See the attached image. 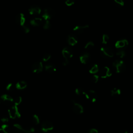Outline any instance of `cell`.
I'll list each match as a JSON object with an SVG mask.
<instances>
[{"label":"cell","mask_w":133,"mask_h":133,"mask_svg":"<svg viewBox=\"0 0 133 133\" xmlns=\"http://www.w3.org/2000/svg\"><path fill=\"white\" fill-rule=\"evenodd\" d=\"M43 29H45V30H47V29H49V28H50L51 24H50V22H49V21L45 20V21L43 23Z\"/></svg>","instance_id":"f546056e"},{"label":"cell","mask_w":133,"mask_h":133,"mask_svg":"<svg viewBox=\"0 0 133 133\" xmlns=\"http://www.w3.org/2000/svg\"><path fill=\"white\" fill-rule=\"evenodd\" d=\"M100 54L104 58H112L114 56V52L110 47H103L100 48Z\"/></svg>","instance_id":"7a4b0ae2"},{"label":"cell","mask_w":133,"mask_h":133,"mask_svg":"<svg viewBox=\"0 0 133 133\" xmlns=\"http://www.w3.org/2000/svg\"><path fill=\"white\" fill-rule=\"evenodd\" d=\"M101 43L103 44H107L109 41V36L106 34H103L101 37Z\"/></svg>","instance_id":"d4e9b609"},{"label":"cell","mask_w":133,"mask_h":133,"mask_svg":"<svg viewBox=\"0 0 133 133\" xmlns=\"http://www.w3.org/2000/svg\"><path fill=\"white\" fill-rule=\"evenodd\" d=\"M8 112L9 117L12 119H15L17 117L19 118L21 116V114L17 108V106L16 105H12L11 107H10L8 109Z\"/></svg>","instance_id":"3957f363"},{"label":"cell","mask_w":133,"mask_h":133,"mask_svg":"<svg viewBox=\"0 0 133 133\" xmlns=\"http://www.w3.org/2000/svg\"><path fill=\"white\" fill-rule=\"evenodd\" d=\"M14 86L12 83H9L8 84H7V85L6 86V89L7 90L9 91H12V90H14Z\"/></svg>","instance_id":"836d02e7"},{"label":"cell","mask_w":133,"mask_h":133,"mask_svg":"<svg viewBox=\"0 0 133 133\" xmlns=\"http://www.w3.org/2000/svg\"><path fill=\"white\" fill-rule=\"evenodd\" d=\"M22 102V98L20 96H18L15 98L14 99V102H15V105H19Z\"/></svg>","instance_id":"4dcf8cb0"},{"label":"cell","mask_w":133,"mask_h":133,"mask_svg":"<svg viewBox=\"0 0 133 133\" xmlns=\"http://www.w3.org/2000/svg\"><path fill=\"white\" fill-rule=\"evenodd\" d=\"M75 94L76 95H83L85 91L82 88H77L75 89Z\"/></svg>","instance_id":"1f68e13d"},{"label":"cell","mask_w":133,"mask_h":133,"mask_svg":"<svg viewBox=\"0 0 133 133\" xmlns=\"http://www.w3.org/2000/svg\"><path fill=\"white\" fill-rule=\"evenodd\" d=\"M118 133H127V131L125 129H121L119 130Z\"/></svg>","instance_id":"b9f144b4"},{"label":"cell","mask_w":133,"mask_h":133,"mask_svg":"<svg viewBox=\"0 0 133 133\" xmlns=\"http://www.w3.org/2000/svg\"><path fill=\"white\" fill-rule=\"evenodd\" d=\"M26 86H27V83H26V82L23 81L18 82L16 85V87L17 88V89H20V90L25 89L26 87Z\"/></svg>","instance_id":"ffe728a7"},{"label":"cell","mask_w":133,"mask_h":133,"mask_svg":"<svg viewBox=\"0 0 133 133\" xmlns=\"http://www.w3.org/2000/svg\"><path fill=\"white\" fill-rule=\"evenodd\" d=\"M113 66L115 71L117 73H122L126 69V65L124 62L121 60H116L113 63Z\"/></svg>","instance_id":"6da1fadb"},{"label":"cell","mask_w":133,"mask_h":133,"mask_svg":"<svg viewBox=\"0 0 133 133\" xmlns=\"http://www.w3.org/2000/svg\"><path fill=\"white\" fill-rule=\"evenodd\" d=\"M98 80H99V76H98V75L95 74V75L92 76V77H91V81L94 83H97Z\"/></svg>","instance_id":"d590c367"},{"label":"cell","mask_w":133,"mask_h":133,"mask_svg":"<svg viewBox=\"0 0 133 133\" xmlns=\"http://www.w3.org/2000/svg\"><path fill=\"white\" fill-rule=\"evenodd\" d=\"M87 133H98V131L96 129L91 128L88 131Z\"/></svg>","instance_id":"ab89813d"},{"label":"cell","mask_w":133,"mask_h":133,"mask_svg":"<svg viewBox=\"0 0 133 133\" xmlns=\"http://www.w3.org/2000/svg\"><path fill=\"white\" fill-rule=\"evenodd\" d=\"M22 30L25 33H28L30 32V28L28 26L25 25H23L22 26Z\"/></svg>","instance_id":"74e56055"},{"label":"cell","mask_w":133,"mask_h":133,"mask_svg":"<svg viewBox=\"0 0 133 133\" xmlns=\"http://www.w3.org/2000/svg\"><path fill=\"white\" fill-rule=\"evenodd\" d=\"M110 92H111V95L112 96L117 97L121 95V89L119 88H114L111 90Z\"/></svg>","instance_id":"603a6c76"},{"label":"cell","mask_w":133,"mask_h":133,"mask_svg":"<svg viewBox=\"0 0 133 133\" xmlns=\"http://www.w3.org/2000/svg\"><path fill=\"white\" fill-rule=\"evenodd\" d=\"M51 58V55L49 53H45L42 58V60L44 61H47L48 60H49V59Z\"/></svg>","instance_id":"d6a6232c"},{"label":"cell","mask_w":133,"mask_h":133,"mask_svg":"<svg viewBox=\"0 0 133 133\" xmlns=\"http://www.w3.org/2000/svg\"><path fill=\"white\" fill-rule=\"evenodd\" d=\"M30 23L33 26H40L43 24V20L39 18H35L31 20Z\"/></svg>","instance_id":"ac0fdd59"},{"label":"cell","mask_w":133,"mask_h":133,"mask_svg":"<svg viewBox=\"0 0 133 133\" xmlns=\"http://www.w3.org/2000/svg\"><path fill=\"white\" fill-rule=\"evenodd\" d=\"M43 64L41 61H37L33 63L31 69L33 73H39L43 70Z\"/></svg>","instance_id":"30bf717a"},{"label":"cell","mask_w":133,"mask_h":133,"mask_svg":"<svg viewBox=\"0 0 133 133\" xmlns=\"http://www.w3.org/2000/svg\"><path fill=\"white\" fill-rule=\"evenodd\" d=\"M99 71V66L98 65V64H95L94 65H93L90 69L89 72V73H90L91 74H95L97 72H98Z\"/></svg>","instance_id":"484cf974"},{"label":"cell","mask_w":133,"mask_h":133,"mask_svg":"<svg viewBox=\"0 0 133 133\" xmlns=\"http://www.w3.org/2000/svg\"><path fill=\"white\" fill-rule=\"evenodd\" d=\"M1 98L4 102V103L7 105H9L14 101L13 98L11 96L7 94H4L2 95L1 97Z\"/></svg>","instance_id":"e0dca14e"},{"label":"cell","mask_w":133,"mask_h":133,"mask_svg":"<svg viewBox=\"0 0 133 133\" xmlns=\"http://www.w3.org/2000/svg\"><path fill=\"white\" fill-rule=\"evenodd\" d=\"M128 45V42L126 39H122L116 42L115 46L116 48L122 49L125 48Z\"/></svg>","instance_id":"4fadbf2b"},{"label":"cell","mask_w":133,"mask_h":133,"mask_svg":"<svg viewBox=\"0 0 133 133\" xmlns=\"http://www.w3.org/2000/svg\"><path fill=\"white\" fill-rule=\"evenodd\" d=\"M94 46V42L91 41H89L86 43V44L84 47V48L87 50H90V49H91Z\"/></svg>","instance_id":"4316f807"},{"label":"cell","mask_w":133,"mask_h":133,"mask_svg":"<svg viewBox=\"0 0 133 133\" xmlns=\"http://www.w3.org/2000/svg\"><path fill=\"white\" fill-rule=\"evenodd\" d=\"M67 42L69 45L71 46H74L77 43V38L75 35L73 34L68 35L67 37Z\"/></svg>","instance_id":"2e32d148"},{"label":"cell","mask_w":133,"mask_h":133,"mask_svg":"<svg viewBox=\"0 0 133 133\" xmlns=\"http://www.w3.org/2000/svg\"><path fill=\"white\" fill-rule=\"evenodd\" d=\"M29 12L32 15H37L41 14V9L37 5H32L29 9Z\"/></svg>","instance_id":"9a60e30c"},{"label":"cell","mask_w":133,"mask_h":133,"mask_svg":"<svg viewBox=\"0 0 133 133\" xmlns=\"http://www.w3.org/2000/svg\"><path fill=\"white\" fill-rule=\"evenodd\" d=\"M15 22L19 25L21 26H23V25H24L25 18L23 14L21 13L17 15L15 17Z\"/></svg>","instance_id":"5bb4252c"},{"label":"cell","mask_w":133,"mask_h":133,"mask_svg":"<svg viewBox=\"0 0 133 133\" xmlns=\"http://www.w3.org/2000/svg\"><path fill=\"white\" fill-rule=\"evenodd\" d=\"M83 95L87 99L90 100L92 102H94L96 101L97 99V94L93 90H89L88 92H84Z\"/></svg>","instance_id":"52a82bcc"},{"label":"cell","mask_w":133,"mask_h":133,"mask_svg":"<svg viewBox=\"0 0 133 133\" xmlns=\"http://www.w3.org/2000/svg\"><path fill=\"white\" fill-rule=\"evenodd\" d=\"M114 2L119 6H123L124 5V2L123 0H113Z\"/></svg>","instance_id":"e575fe53"},{"label":"cell","mask_w":133,"mask_h":133,"mask_svg":"<svg viewBox=\"0 0 133 133\" xmlns=\"http://www.w3.org/2000/svg\"><path fill=\"white\" fill-rule=\"evenodd\" d=\"M74 2H75V0H66L65 3L66 6H71L74 4Z\"/></svg>","instance_id":"8d00e7d4"},{"label":"cell","mask_w":133,"mask_h":133,"mask_svg":"<svg viewBox=\"0 0 133 133\" xmlns=\"http://www.w3.org/2000/svg\"><path fill=\"white\" fill-rule=\"evenodd\" d=\"M69 63V60H68V59H64V60H63V61H62V64H63V65H64V66H66V65H67Z\"/></svg>","instance_id":"60d3db41"},{"label":"cell","mask_w":133,"mask_h":133,"mask_svg":"<svg viewBox=\"0 0 133 133\" xmlns=\"http://www.w3.org/2000/svg\"><path fill=\"white\" fill-rule=\"evenodd\" d=\"M1 120L3 123H6L8 121V117L7 116H3V117H1Z\"/></svg>","instance_id":"f35d334b"},{"label":"cell","mask_w":133,"mask_h":133,"mask_svg":"<svg viewBox=\"0 0 133 133\" xmlns=\"http://www.w3.org/2000/svg\"><path fill=\"white\" fill-rule=\"evenodd\" d=\"M22 130L23 132H24L25 133H31L35 131V129L32 127H29V126H21Z\"/></svg>","instance_id":"cb8c5ba5"},{"label":"cell","mask_w":133,"mask_h":133,"mask_svg":"<svg viewBox=\"0 0 133 133\" xmlns=\"http://www.w3.org/2000/svg\"><path fill=\"white\" fill-rule=\"evenodd\" d=\"M79 60L83 64H87L91 60V55L87 52H84L81 54L79 56Z\"/></svg>","instance_id":"9c48e42d"},{"label":"cell","mask_w":133,"mask_h":133,"mask_svg":"<svg viewBox=\"0 0 133 133\" xmlns=\"http://www.w3.org/2000/svg\"><path fill=\"white\" fill-rule=\"evenodd\" d=\"M100 75L101 78H105L111 76L112 75V73L108 66H104L101 69Z\"/></svg>","instance_id":"8fae6325"},{"label":"cell","mask_w":133,"mask_h":133,"mask_svg":"<svg viewBox=\"0 0 133 133\" xmlns=\"http://www.w3.org/2000/svg\"><path fill=\"white\" fill-rule=\"evenodd\" d=\"M10 131V128L7 124H3L0 128V133H9Z\"/></svg>","instance_id":"7402d4cb"},{"label":"cell","mask_w":133,"mask_h":133,"mask_svg":"<svg viewBox=\"0 0 133 133\" xmlns=\"http://www.w3.org/2000/svg\"><path fill=\"white\" fill-rule=\"evenodd\" d=\"M45 70L49 73H52L56 71V68L55 66L51 63H48L45 65Z\"/></svg>","instance_id":"d6986e66"},{"label":"cell","mask_w":133,"mask_h":133,"mask_svg":"<svg viewBox=\"0 0 133 133\" xmlns=\"http://www.w3.org/2000/svg\"><path fill=\"white\" fill-rule=\"evenodd\" d=\"M62 54L64 59L69 60L73 56V50L70 47H65L62 50Z\"/></svg>","instance_id":"ba28073f"},{"label":"cell","mask_w":133,"mask_h":133,"mask_svg":"<svg viewBox=\"0 0 133 133\" xmlns=\"http://www.w3.org/2000/svg\"><path fill=\"white\" fill-rule=\"evenodd\" d=\"M88 28V25H79L75 26L73 29V30L76 34H81L83 33L84 32V31Z\"/></svg>","instance_id":"7c38bea8"},{"label":"cell","mask_w":133,"mask_h":133,"mask_svg":"<svg viewBox=\"0 0 133 133\" xmlns=\"http://www.w3.org/2000/svg\"><path fill=\"white\" fill-rule=\"evenodd\" d=\"M32 121L34 124H35V125L38 124L39 123V117L38 116V115L36 114H34L32 116Z\"/></svg>","instance_id":"f1b7e54d"},{"label":"cell","mask_w":133,"mask_h":133,"mask_svg":"<svg viewBox=\"0 0 133 133\" xmlns=\"http://www.w3.org/2000/svg\"><path fill=\"white\" fill-rule=\"evenodd\" d=\"M55 14V11L51 8H47L44 9L42 17L45 20H49L52 18Z\"/></svg>","instance_id":"8992f818"},{"label":"cell","mask_w":133,"mask_h":133,"mask_svg":"<svg viewBox=\"0 0 133 133\" xmlns=\"http://www.w3.org/2000/svg\"><path fill=\"white\" fill-rule=\"evenodd\" d=\"M71 102L73 105L72 109L74 113L80 114L84 112V108L81 104L76 102L74 100H71Z\"/></svg>","instance_id":"5b68a950"},{"label":"cell","mask_w":133,"mask_h":133,"mask_svg":"<svg viewBox=\"0 0 133 133\" xmlns=\"http://www.w3.org/2000/svg\"><path fill=\"white\" fill-rule=\"evenodd\" d=\"M54 128V125L52 123L48 120L43 121L41 124V130L45 132H48L52 130Z\"/></svg>","instance_id":"277c9868"},{"label":"cell","mask_w":133,"mask_h":133,"mask_svg":"<svg viewBox=\"0 0 133 133\" xmlns=\"http://www.w3.org/2000/svg\"><path fill=\"white\" fill-rule=\"evenodd\" d=\"M116 55L117 57H118L121 58H122L126 56V52L124 50L120 49V50H119L118 51H117L116 52Z\"/></svg>","instance_id":"83f0119b"},{"label":"cell","mask_w":133,"mask_h":133,"mask_svg":"<svg viewBox=\"0 0 133 133\" xmlns=\"http://www.w3.org/2000/svg\"><path fill=\"white\" fill-rule=\"evenodd\" d=\"M21 125L18 124H15L13 126V131L14 133H23V131L21 128Z\"/></svg>","instance_id":"44dd1931"}]
</instances>
